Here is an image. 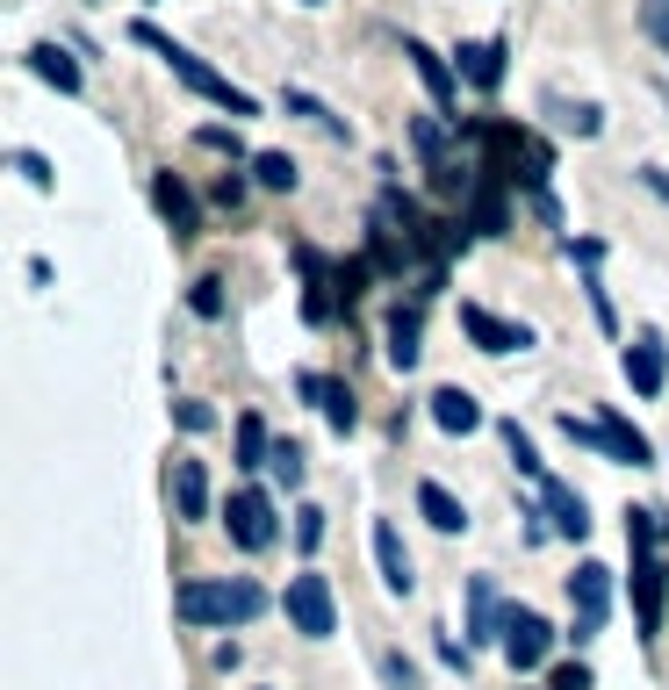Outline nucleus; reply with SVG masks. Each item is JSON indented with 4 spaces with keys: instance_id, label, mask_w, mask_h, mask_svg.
<instances>
[{
    "instance_id": "f257e3e1",
    "label": "nucleus",
    "mask_w": 669,
    "mask_h": 690,
    "mask_svg": "<svg viewBox=\"0 0 669 690\" xmlns=\"http://www.w3.org/2000/svg\"><path fill=\"white\" fill-rule=\"evenodd\" d=\"M260 611H273V597L252 576H188L173 590L180 626H252Z\"/></svg>"
},
{
    "instance_id": "f03ea898",
    "label": "nucleus",
    "mask_w": 669,
    "mask_h": 690,
    "mask_svg": "<svg viewBox=\"0 0 669 690\" xmlns=\"http://www.w3.org/2000/svg\"><path fill=\"white\" fill-rule=\"evenodd\" d=\"M130 43H144V51L159 58V66L173 72L180 87H188V94H202L209 109H223V116H260V101H252L246 87H231V80L217 72V66H209V58H194L188 43H173V37H166L159 22H130Z\"/></svg>"
},
{
    "instance_id": "7ed1b4c3",
    "label": "nucleus",
    "mask_w": 669,
    "mask_h": 690,
    "mask_svg": "<svg viewBox=\"0 0 669 690\" xmlns=\"http://www.w3.org/2000/svg\"><path fill=\"white\" fill-rule=\"evenodd\" d=\"M555 424H561V439H569V447L612 460V468H656V447H648V432H641V424H633L619 403H605L598 418H576V410H561Z\"/></svg>"
},
{
    "instance_id": "20e7f679",
    "label": "nucleus",
    "mask_w": 669,
    "mask_h": 690,
    "mask_svg": "<svg viewBox=\"0 0 669 690\" xmlns=\"http://www.w3.org/2000/svg\"><path fill=\"white\" fill-rule=\"evenodd\" d=\"M281 619H288V633H302V640H331V633H339V597H331V576H317V569L288 576Z\"/></svg>"
},
{
    "instance_id": "39448f33",
    "label": "nucleus",
    "mask_w": 669,
    "mask_h": 690,
    "mask_svg": "<svg viewBox=\"0 0 669 690\" xmlns=\"http://www.w3.org/2000/svg\"><path fill=\"white\" fill-rule=\"evenodd\" d=\"M605 619H612V569H605V561H576V576H569V633L598 640Z\"/></svg>"
},
{
    "instance_id": "423d86ee",
    "label": "nucleus",
    "mask_w": 669,
    "mask_h": 690,
    "mask_svg": "<svg viewBox=\"0 0 669 690\" xmlns=\"http://www.w3.org/2000/svg\"><path fill=\"white\" fill-rule=\"evenodd\" d=\"M223 532H231L238 554H267V547L281 540V526H273V497H267V489H231V503H223Z\"/></svg>"
},
{
    "instance_id": "0eeeda50",
    "label": "nucleus",
    "mask_w": 669,
    "mask_h": 690,
    "mask_svg": "<svg viewBox=\"0 0 669 690\" xmlns=\"http://www.w3.org/2000/svg\"><path fill=\"white\" fill-rule=\"evenodd\" d=\"M505 662L519 669V677H533V669H547V654H555V626L540 619L533 604H511V619H505Z\"/></svg>"
},
{
    "instance_id": "6e6552de",
    "label": "nucleus",
    "mask_w": 669,
    "mask_h": 690,
    "mask_svg": "<svg viewBox=\"0 0 669 690\" xmlns=\"http://www.w3.org/2000/svg\"><path fill=\"white\" fill-rule=\"evenodd\" d=\"M662 611H669V561H662V547H633V619H641V640L662 633Z\"/></svg>"
},
{
    "instance_id": "1a4fd4ad",
    "label": "nucleus",
    "mask_w": 669,
    "mask_h": 690,
    "mask_svg": "<svg viewBox=\"0 0 669 690\" xmlns=\"http://www.w3.org/2000/svg\"><path fill=\"white\" fill-rule=\"evenodd\" d=\"M461 331H468V346L476 352H490V360H505V352H533V324H511V317H497V310H482V302H461Z\"/></svg>"
},
{
    "instance_id": "9d476101",
    "label": "nucleus",
    "mask_w": 669,
    "mask_h": 690,
    "mask_svg": "<svg viewBox=\"0 0 669 690\" xmlns=\"http://www.w3.org/2000/svg\"><path fill=\"white\" fill-rule=\"evenodd\" d=\"M619 374H627L633 396H662V381H669V346L656 339V331H641L633 346H619Z\"/></svg>"
},
{
    "instance_id": "9b49d317",
    "label": "nucleus",
    "mask_w": 669,
    "mask_h": 690,
    "mask_svg": "<svg viewBox=\"0 0 669 690\" xmlns=\"http://www.w3.org/2000/svg\"><path fill=\"white\" fill-rule=\"evenodd\" d=\"M505 619H511V604L497 597V582L468 576V648H497V640H505Z\"/></svg>"
},
{
    "instance_id": "f8f14e48",
    "label": "nucleus",
    "mask_w": 669,
    "mask_h": 690,
    "mask_svg": "<svg viewBox=\"0 0 669 690\" xmlns=\"http://www.w3.org/2000/svg\"><path fill=\"white\" fill-rule=\"evenodd\" d=\"M418 352H425V310H418V302H397L389 324H382V360L397 367V374H410Z\"/></svg>"
},
{
    "instance_id": "ddd939ff",
    "label": "nucleus",
    "mask_w": 669,
    "mask_h": 690,
    "mask_svg": "<svg viewBox=\"0 0 669 690\" xmlns=\"http://www.w3.org/2000/svg\"><path fill=\"white\" fill-rule=\"evenodd\" d=\"M375 569H382V590L389 597H410V590H418V569H410V547H403L397 518H375Z\"/></svg>"
},
{
    "instance_id": "4468645a",
    "label": "nucleus",
    "mask_w": 669,
    "mask_h": 690,
    "mask_svg": "<svg viewBox=\"0 0 669 690\" xmlns=\"http://www.w3.org/2000/svg\"><path fill=\"white\" fill-rule=\"evenodd\" d=\"M453 72H461V87H476V94H497L505 87V37H476L453 51Z\"/></svg>"
},
{
    "instance_id": "2eb2a0df",
    "label": "nucleus",
    "mask_w": 669,
    "mask_h": 690,
    "mask_svg": "<svg viewBox=\"0 0 669 690\" xmlns=\"http://www.w3.org/2000/svg\"><path fill=\"white\" fill-rule=\"evenodd\" d=\"M296 396L324 410V424H331V432H353V424H360L353 389H346V381H331V374H296Z\"/></svg>"
},
{
    "instance_id": "dca6fc26",
    "label": "nucleus",
    "mask_w": 669,
    "mask_h": 690,
    "mask_svg": "<svg viewBox=\"0 0 669 690\" xmlns=\"http://www.w3.org/2000/svg\"><path fill=\"white\" fill-rule=\"evenodd\" d=\"M151 202H159L173 244H188L194 230H202V209H194V194H188V180H180V173H151Z\"/></svg>"
},
{
    "instance_id": "f3484780",
    "label": "nucleus",
    "mask_w": 669,
    "mask_h": 690,
    "mask_svg": "<svg viewBox=\"0 0 669 690\" xmlns=\"http://www.w3.org/2000/svg\"><path fill=\"white\" fill-rule=\"evenodd\" d=\"M403 58H410V72H418L425 80V94L439 101V109H453V101H461V72L447 66V58L432 51V43H418V37H403Z\"/></svg>"
},
{
    "instance_id": "a211bd4d",
    "label": "nucleus",
    "mask_w": 669,
    "mask_h": 690,
    "mask_svg": "<svg viewBox=\"0 0 669 690\" xmlns=\"http://www.w3.org/2000/svg\"><path fill=\"white\" fill-rule=\"evenodd\" d=\"M540 511H547V526H555L561 540H583V532H590V503H583V489L555 482V474L540 482Z\"/></svg>"
},
{
    "instance_id": "6ab92c4d",
    "label": "nucleus",
    "mask_w": 669,
    "mask_h": 690,
    "mask_svg": "<svg viewBox=\"0 0 669 690\" xmlns=\"http://www.w3.org/2000/svg\"><path fill=\"white\" fill-rule=\"evenodd\" d=\"M166 482H173V511L188 518V526H202V518H209V468H202L194 453H180Z\"/></svg>"
},
{
    "instance_id": "aec40b11",
    "label": "nucleus",
    "mask_w": 669,
    "mask_h": 690,
    "mask_svg": "<svg viewBox=\"0 0 669 690\" xmlns=\"http://www.w3.org/2000/svg\"><path fill=\"white\" fill-rule=\"evenodd\" d=\"M425 403H432V424H439L447 439H468V432H482V403H476L468 389H432Z\"/></svg>"
},
{
    "instance_id": "412c9836",
    "label": "nucleus",
    "mask_w": 669,
    "mask_h": 690,
    "mask_svg": "<svg viewBox=\"0 0 669 690\" xmlns=\"http://www.w3.org/2000/svg\"><path fill=\"white\" fill-rule=\"evenodd\" d=\"M540 116L555 122L561 137H598L605 130V109H598V101H569V94H555V87L540 94Z\"/></svg>"
},
{
    "instance_id": "4be33fe9",
    "label": "nucleus",
    "mask_w": 669,
    "mask_h": 690,
    "mask_svg": "<svg viewBox=\"0 0 669 690\" xmlns=\"http://www.w3.org/2000/svg\"><path fill=\"white\" fill-rule=\"evenodd\" d=\"M29 72H37L43 87H58V94H80V87H87L80 58H72L66 43H37V51H29Z\"/></svg>"
},
{
    "instance_id": "5701e85b",
    "label": "nucleus",
    "mask_w": 669,
    "mask_h": 690,
    "mask_svg": "<svg viewBox=\"0 0 669 690\" xmlns=\"http://www.w3.org/2000/svg\"><path fill=\"white\" fill-rule=\"evenodd\" d=\"M418 518L432 532H468V503L453 497L447 482H418Z\"/></svg>"
},
{
    "instance_id": "b1692460",
    "label": "nucleus",
    "mask_w": 669,
    "mask_h": 690,
    "mask_svg": "<svg viewBox=\"0 0 669 690\" xmlns=\"http://www.w3.org/2000/svg\"><path fill=\"white\" fill-rule=\"evenodd\" d=\"M281 109H288V116H302V122H317V130H324V137H339V144L353 137V130H346V116H331L324 101H317V94H302V87H288V94H281Z\"/></svg>"
},
{
    "instance_id": "393cba45",
    "label": "nucleus",
    "mask_w": 669,
    "mask_h": 690,
    "mask_svg": "<svg viewBox=\"0 0 669 690\" xmlns=\"http://www.w3.org/2000/svg\"><path fill=\"white\" fill-rule=\"evenodd\" d=\"M252 180H260L267 194H296V180H302V166L288 159V151H260L252 159Z\"/></svg>"
},
{
    "instance_id": "a878e982",
    "label": "nucleus",
    "mask_w": 669,
    "mask_h": 690,
    "mask_svg": "<svg viewBox=\"0 0 669 690\" xmlns=\"http://www.w3.org/2000/svg\"><path fill=\"white\" fill-rule=\"evenodd\" d=\"M669 540V511L662 503H633L627 511V547H662Z\"/></svg>"
},
{
    "instance_id": "bb28decb",
    "label": "nucleus",
    "mask_w": 669,
    "mask_h": 690,
    "mask_svg": "<svg viewBox=\"0 0 669 690\" xmlns=\"http://www.w3.org/2000/svg\"><path fill=\"white\" fill-rule=\"evenodd\" d=\"M267 474L281 489H302V474H310V453L296 447V439H273V453H267Z\"/></svg>"
},
{
    "instance_id": "cd10ccee",
    "label": "nucleus",
    "mask_w": 669,
    "mask_h": 690,
    "mask_svg": "<svg viewBox=\"0 0 669 690\" xmlns=\"http://www.w3.org/2000/svg\"><path fill=\"white\" fill-rule=\"evenodd\" d=\"M267 453H273V439H267V418H238V468H267Z\"/></svg>"
},
{
    "instance_id": "c85d7f7f",
    "label": "nucleus",
    "mask_w": 669,
    "mask_h": 690,
    "mask_svg": "<svg viewBox=\"0 0 669 690\" xmlns=\"http://www.w3.org/2000/svg\"><path fill=\"white\" fill-rule=\"evenodd\" d=\"M497 432H505V453H511V468H519V474H533V482H547V468H540L533 439L519 432V418H505V424H497Z\"/></svg>"
},
{
    "instance_id": "c756f323",
    "label": "nucleus",
    "mask_w": 669,
    "mask_h": 690,
    "mask_svg": "<svg viewBox=\"0 0 669 690\" xmlns=\"http://www.w3.org/2000/svg\"><path fill=\"white\" fill-rule=\"evenodd\" d=\"M188 310L202 317V324H217V317H223V281H217V273H202V281H188Z\"/></svg>"
},
{
    "instance_id": "7c9ffc66",
    "label": "nucleus",
    "mask_w": 669,
    "mask_h": 690,
    "mask_svg": "<svg viewBox=\"0 0 669 690\" xmlns=\"http://www.w3.org/2000/svg\"><path fill=\"white\" fill-rule=\"evenodd\" d=\"M324 511H317V503H302V511H296V547H302V554H317V547H324Z\"/></svg>"
},
{
    "instance_id": "2f4dec72",
    "label": "nucleus",
    "mask_w": 669,
    "mask_h": 690,
    "mask_svg": "<svg viewBox=\"0 0 669 690\" xmlns=\"http://www.w3.org/2000/svg\"><path fill=\"white\" fill-rule=\"evenodd\" d=\"M173 424H180V432H194V439H202V432H217V410H209V403H194V396H188V403H173Z\"/></svg>"
},
{
    "instance_id": "473e14b6",
    "label": "nucleus",
    "mask_w": 669,
    "mask_h": 690,
    "mask_svg": "<svg viewBox=\"0 0 669 690\" xmlns=\"http://www.w3.org/2000/svg\"><path fill=\"white\" fill-rule=\"evenodd\" d=\"M641 29L656 37V51L669 58V0H641Z\"/></svg>"
},
{
    "instance_id": "72a5a7b5",
    "label": "nucleus",
    "mask_w": 669,
    "mask_h": 690,
    "mask_svg": "<svg viewBox=\"0 0 669 690\" xmlns=\"http://www.w3.org/2000/svg\"><path fill=\"white\" fill-rule=\"evenodd\" d=\"M14 173H22V180H29L37 194H51V188H58V180H51V166H43L37 151H14Z\"/></svg>"
},
{
    "instance_id": "f704fd0d",
    "label": "nucleus",
    "mask_w": 669,
    "mask_h": 690,
    "mask_svg": "<svg viewBox=\"0 0 669 690\" xmlns=\"http://www.w3.org/2000/svg\"><path fill=\"white\" fill-rule=\"evenodd\" d=\"M194 144H202V151H231V159L246 151V144H238V130H223V122H209V130H194Z\"/></svg>"
},
{
    "instance_id": "c9c22d12",
    "label": "nucleus",
    "mask_w": 669,
    "mask_h": 690,
    "mask_svg": "<svg viewBox=\"0 0 669 690\" xmlns=\"http://www.w3.org/2000/svg\"><path fill=\"white\" fill-rule=\"evenodd\" d=\"M382 677L397 690H418V662H403V654H382Z\"/></svg>"
},
{
    "instance_id": "e433bc0d",
    "label": "nucleus",
    "mask_w": 669,
    "mask_h": 690,
    "mask_svg": "<svg viewBox=\"0 0 669 690\" xmlns=\"http://www.w3.org/2000/svg\"><path fill=\"white\" fill-rule=\"evenodd\" d=\"M547 690H590V669L583 662H561L555 677H547Z\"/></svg>"
},
{
    "instance_id": "4c0bfd02",
    "label": "nucleus",
    "mask_w": 669,
    "mask_h": 690,
    "mask_svg": "<svg viewBox=\"0 0 669 690\" xmlns=\"http://www.w3.org/2000/svg\"><path fill=\"white\" fill-rule=\"evenodd\" d=\"M217 202H223V209H238V202H246V180L223 173V180H217Z\"/></svg>"
},
{
    "instance_id": "58836bf2",
    "label": "nucleus",
    "mask_w": 669,
    "mask_h": 690,
    "mask_svg": "<svg viewBox=\"0 0 669 690\" xmlns=\"http://www.w3.org/2000/svg\"><path fill=\"white\" fill-rule=\"evenodd\" d=\"M641 188H648V194H662V202H669V173H662V166H641Z\"/></svg>"
},
{
    "instance_id": "ea45409f",
    "label": "nucleus",
    "mask_w": 669,
    "mask_h": 690,
    "mask_svg": "<svg viewBox=\"0 0 669 690\" xmlns=\"http://www.w3.org/2000/svg\"><path fill=\"white\" fill-rule=\"evenodd\" d=\"M302 8H324V0H302Z\"/></svg>"
}]
</instances>
